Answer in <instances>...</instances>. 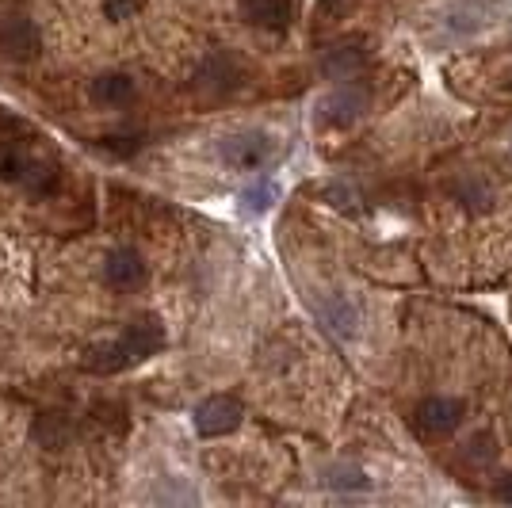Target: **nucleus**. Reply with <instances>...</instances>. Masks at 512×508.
I'll return each instance as SVG.
<instances>
[{
  "mask_svg": "<svg viewBox=\"0 0 512 508\" xmlns=\"http://www.w3.org/2000/svg\"><path fill=\"white\" fill-rule=\"evenodd\" d=\"M474 463H493L497 459V447H493L490 436H478V440H470V451H467Z\"/></svg>",
  "mask_w": 512,
  "mask_h": 508,
  "instance_id": "nucleus-17",
  "label": "nucleus"
},
{
  "mask_svg": "<svg viewBox=\"0 0 512 508\" xmlns=\"http://www.w3.org/2000/svg\"><path fill=\"white\" fill-rule=\"evenodd\" d=\"M31 440L46 451H62V447L73 444V421L62 417V413H43L31 424Z\"/></svg>",
  "mask_w": 512,
  "mask_h": 508,
  "instance_id": "nucleus-13",
  "label": "nucleus"
},
{
  "mask_svg": "<svg viewBox=\"0 0 512 508\" xmlns=\"http://www.w3.org/2000/svg\"><path fill=\"white\" fill-rule=\"evenodd\" d=\"M272 199H276V188L272 184H260V188L245 191V211H264Z\"/></svg>",
  "mask_w": 512,
  "mask_h": 508,
  "instance_id": "nucleus-16",
  "label": "nucleus"
},
{
  "mask_svg": "<svg viewBox=\"0 0 512 508\" xmlns=\"http://www.w3.org/2000/svg\"><path fill=\"white\" fill-rule=\"evenodd\" d=\"M241 77H245V69H241V62H237L230 50H211V54H203V58L195 62L192 88L218 100V96L234 92V88L241 85Z\"/></svg>",
  "mask_w": 512,
  "mask_h": 508,
  "instance_id": "nucleus-3",
  "label": "nucleus"
},
{
  "mask_svg": "<svg viewBox=\"0 0 512 508\" xmlns=\"http://www.w3.org/2000/svg\"><path fill=\"white\" fill-rule=\"evenodd\" d=\"M493 497H497L501 505H512V474L505 478V482H497V489H493Z\"/></svg>",
  "mask_w": 512,
  "mask_h": 508,
  "instance_id": "nucleus-19",
  "label": "nucleus"
},
{
  "mask_svg": "<svg viewBox=\"0 0 512 508\" xmlns=\"http://www.w3.org/2000/svg\"><path fill=\"white\" fill-rule=\"evenodd\" d=\"M39 50H43V31L35 27V20L4 8L0 12V54L12 62H31L39 58Z\"/></svg>",
  "mask_w": 512,
  "mask_h": 508,
  "instance_id": "nucleus-4",
  "label": "nucleus"
},
{
  "mask_svg": "<svg viewBox=\"0 0 512 508\" xmlns=\"http://www.w3.org/2000/svg\"><path fill=\"white\" fill-rule=\"evenodd\" d=\"M272 157H276V142L264 130H241V134H230L218 142V161L237 172L264 169Z\"/></svg>",
  "mask_w": 512,
  "mask_h": 508,
  "instance_id": "nucleus-2",
  "label": "nucleus"
},
{
  "mask_svg": "<svg viewBox=\"0 0 512 508\" xmlns=\"http://www.w3.org/2000/svg\"><path fill=\"white\" fill-rule=\"evenodd\" d=\"M134 8H138V0H107L104 16H107V20H123V16H130Z\"/></svg>",
  "mask_w": 512,
  "mask_h": 508,
  "instance_id": "nucleus-18",
  "label": "nucleus"
},
{
  "mask_svg": "<svg viewBox=\"0 0 512 508\" xmlns=\"http://www.w3.org/2000/svg\"><path fill=\"white\" fill-rule=\"evenodd\" d=\"M165 340H169L165 337V325L153 314H146V318L130 321L115 340L92 344L85 352V360H81V367L92 371V375H119V371H127L134 363H146L150 356H157L165 348Z\"/></svg>",
  "mask_w": 512,
  "mask_h": 508,
  "instance_id": "nucleus-1",
  "label": "nucleus"
},
{
  "mask_svg": "<svg viewBox=\"0 0 512 508\" xmlns=\"http://www.w3.org/2000/svg\"><path fill=\"white\" fill-rule=\"evenodd\" d=\"M371 104V88L363 81H341L333 96L321 100V127H352Z\"/></svg>",
  "mask_w": 512,
  "mask_h": 508,
  "instance_id": "nucleus-5",
  "label": "nucleus"
},
{
  "mask_svg": "<svg viewBox=\"0 0 512 508\" xmlns=\"http://www.w3.org/2000/svg\"><path fill=\"white\" fill-rule=\"evenodd\" d=\"M325 486L333 489H367L363 470H333V478H325Z\"/></svg>",
  "mask_w": 512,
  "mask_h": 508,
  "instance_id": "nucleus-15",
  "label": "nucleus"
},
{
  "mask_svg": "<svg viewBox=\"0 0 512 508\" xmlns=\"http://www.w3.org/2000/svg\"><path fill=\"white\" fill-rule=\"evenodd\" d=\"M134 92H138V85H134V77H127V73H104V77H96V81L88 85L92 104H104V107L130 104Z\"/></svg>",
  "mask_w": 512,
  "mask_h": 508,
  "instance_id": "nucleus-12",
  "label": "nucleus"
},
{
  "mask_svg": "<svg viewBox=\"0 0 512 508\" xmlns=\"http://www.w3.org/2000/svg\"><path fill=\"white\" fill-rule=\"evenodd\" d=\"M142 279H146V264H142V256L134 253V249H111L104 260V283L111 291H134V287H142Z\"/></svg>",
  "mask_w": 512,
  "mask_h": 508,
  "instance_id": "nucleus-9",
  "label": "nucleus"
},
{
  "mask_svg": "<svg viewBox=\"0 0 512 508\" xmlns=\"http://www.w3.org/2000/svg\"><path fill=\"white\" fill-rule=\"evenodd\" d=\"M245 417V409L237 398L230 394H214L207 402L195 405V432L199 436H226V432H234L237 424Z\"/></svg>",
  "mask_w": 512,
  "mask_h": 508,
  "instance_id": "nucleus-6",
  "label": "nucleus"
},
{
  "mask_svg": "<svg viewBox=\"0 0 512 508\" xmlns=\"http://www.w3.org/2000/svg\"><path fill=\"white\" fill-rule=\"evenodd\" d=\"M463 421V402L459 398H425L413 409V428L421 436H444Z\"/></svg>",
  "mask_w": 512,
  "mask_h": 508,
  "instance_id": "nucleus-7",
  "label": "nucleus"
},
{
  "mask_svg": "<svg viewBox=\"0 0 512 508\" xmlns=\"http://www.w3.org/2000/svg\"><path fill=\"white\" fill-rule=\"evenodd\" d=\"M490 20H482V8L478 4H459V8H448L444 20H440V39L448 43H459V39H470L478 35Z\"/></svg>",
  "mask_w": 512,
  "mask_h": 508,
  "instance_id": "nucleus-11",
  "label": "nucleus"
},
{
  "mask_svg": "<svg viewBox=\"0 0 512 508\" xmlns=\"http://www.w3.org/2000/svg\"><path fill=\"white\" fill-rule=\"evenodd\" d=\"M367 65V50H363L360 39H344V43L329 46L321 54V73L329 81H356Z\"/></svg>",
  "mask_w": 512,
  "mask_h": 508,
  "instance_id": "nucleus-8",
  "label": "nucleus"
},
{
  "mask_svg": "<svg viewBox=\"0 0 512 508\" xmlns=\"http://www.w3.org/2000/svg\"><path fill=\"white\" fill-rule=\"evenodd\" d=\"M237 12L253 27L276 31V35L291 27V0H237Z\"/></svg>",
  "mask_w": 512,
  "mask_h": 508,
  "instance_id": "nucleus-10",
  "label": "nucleus"
},
{
  "mask_svg": "<svg viewBox=\"0 0 512 508\" xmlns=\"http://www.w3.org/2000/svg\"><path fill=\"white\" fill-rule=\"evenodd\" d=\"M321 321L337 333V337H352L356 333V325H360V314H356V306H348L341 295H329L325 302L318 306Z\"/></svg>",
  "mask_w": 512,
  "mask_h": 508,
  "instance_id": "nucleus-14",
  "label": "nucleus"
}]
</instances>
